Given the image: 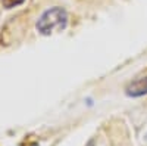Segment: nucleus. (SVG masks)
Returning <instances> with one entry per match:
<instances>
[{"label": "nucleus", "mask_w": 147, "mask_h": 146, "mask_svg": "<svg viewBox=\"0 0 147 146\" xmlns=\"http://www.w3.org/2000/svg\"><path fill=\"white\" fill-rule=\"evenodd\" d=\"M68 24V15L62 7H53L50 10L44 12L41 18L37 22V30L41 34H52L55 31L65 30Z\"/></svg>", "instance_id": "1"}, {"label": "nucleus", "mask_w": 147, "mask_h": 146, "mask_svg": "<svg viewBox=\"0 0 147 146\" xmlns=\"http://www.w3.org/2000/svg\"><path fill=\"white\" fill-rule=\"evenodd\" d=\"M146 93H147V77H143V78L132 81L127 87V94L131 96V97H140Z\"/></svg>", "instance_id": "2"}, {"label": "nucleus", "mask_w": 147, "mask_h": 146, "mask_svg": "<svg viewBox=\"0 0 147 146\" xmlns=\"http://www.w3.org/2000/svg\"><path fill=\"white\" fill-rule=\"evenodd\" d=\"M3 2V6L5 7H7V9H10V7H15V6H19L24 0H2Z\"/></svg>", "instance_id": "3"}]
</instances>
